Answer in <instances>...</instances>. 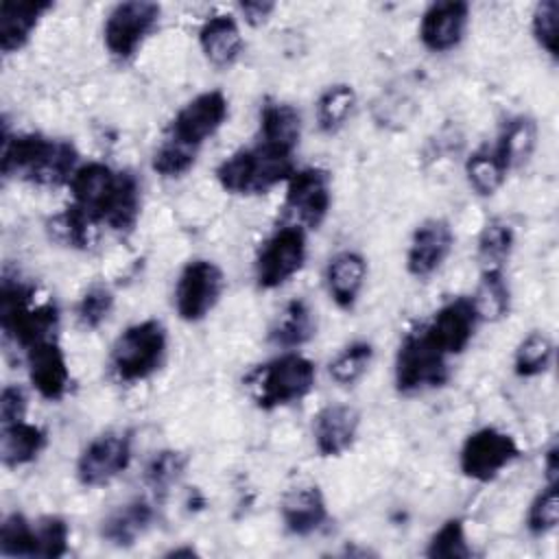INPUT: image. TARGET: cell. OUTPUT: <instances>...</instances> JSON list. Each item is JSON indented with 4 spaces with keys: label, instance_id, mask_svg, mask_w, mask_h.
I'll list each match as a JSON object with an SVG mask.
<instances>
[{
    "label": "cell",
    "instance_id": "6da1fadb",
    "mask_svg": "<svg viewBox=\"0 0 559 559\" xmlns=\"http://www.w3.org/2000/svg\"><path fill=\"white\" fill-rule=\"evenodd\" d=\"M79 151L70 140L44 133H9L4 124L0 170L4 179H22L33 186H68L79 168Z\"/></svg>",
    "mask_w": 559,
    "mask_h": 559
},
{
    "label": "cell",
    "instance_id": "7a4b0ae2",
    "mask_svg": "<svg viewBox=\"0 0 559 559\" xmlns=\"http://www.w3.org/2000/svg\"><path fill=\"white\" fill-rule=\"evenodd\" d=\"M295 153L264 144L238 148L216 166L218 186L236 197L264 194L271 188L286 183L295 168Z\"/></svg>",
    "mask_w": 559,
    "mask_h": 559
},
{
    "label": "cell",
    "instance_id": "3957f363",
    "mask_svg": "<svg viewBox=\"0 0 559 559\" xmlns=\"http://www.w3.org/2000/svg\"><path fill=\"white\" fill-rule=\"evenodd\" d=\"M317 380V367L299 352H284L245 376V386L260 411H275L304 400Z\"/></svg>",
    "mask_w": 559,
    "mask_h": 559
},
{
    "label": "cell",
    "instance_id": "277c9868",
    "mask_svg": "<svg viewBox=\"0 0 559 559\" xmlns=\"http://www.w3.org/2000/svg\"><path fill=\"white\" fill-rule=\"evenodd\" d=\"M35 286L17 277L2 275L0 284V325L7 338H11L22 349L57 338L59 308L55 301L33 304Z\"/></svg>",
    "mask_w": 559,
    "mask_h": 559
},
{
    "label": "cell",
    "instance_id": "5b68a950",
    "mask_svg": "<svg viewBox=\"0 0 559 559\" xmlns=\"http://www.w3.org/2000/svg\"><path fill=\"white\" fill-rule=\"evenodd\" d=\"M168 332L157 319H142L124 328L111 345L109 367L124 384L148 380L166 360Z\"/></svg>",
    "mask_w": 559,
    "mask_h": 559
},
{
    "label": "cell",
    "instance_id": "8992f818",
    "mask_svg": "<svg viewBox=\"0 0 559 559\" xmlns=\"http://www.w3.org/2000/svg\"><path fill=\"white\" fill-rule=\"evenodd\" d=\"M450 380L448 356L439 352L421 325L406 332L402 338L395 362H393V382L402 395L421 393L426 389H439Z\"/></svg>",
    "mask_w": 559,
    "mask_h": 559
},
{
    "label": "cell",
    "instance_id": "52a82bcc",
    "mask_svg": "<svg viewBox=\"0 0 559 559\" xmlns=\"http://www.w3.org/2000/svg\"><path fill=\"white\" fill-rule=\"evenodd\" d=\"M162 20V4L124 0L111 7L103 24V44L116 61L133 59Z\"/></svg>",
    "mask_w": 559,
    "mask_h": 559
},
{
    "label": "cell",
    "instance_id": "ba28073f",
    "mask_svg": "<svg viewBox=\"0 0 559 559\" xmlns=\"http://www.w3.org/2000/svg\"><path fill=\"white\" fill-rule=\"evenodd\" d=\"M520 454L522 450L511 432L496 426H483L469 432L461 443L459 469L474 483H491L515 463Z\"/></svg>",
    "mask_w": 559,
    "mask_h": 559
},
{
    "label": "cell",
    "instance_id": "9c48e42d",
    "mask_svg": "<svg viewBox=\"0 0 559 559\" xmlns=\"http://www.w3.org/2000/svg\"><path fill=\"white\" fill-rule=\"evenodd\" d=\"M308 240L299 225L277 227L260 247L255 258V284L262 290H275L293 280L306 264Z\"/></svg>",
    "mask_w": 559,
    "mask_h": 559
},
{
    "label": "cell",
    "instance_id": "30bf717a",
    "mask_svg": "<svg viewBox=\"0 0 559 559\" xmlns=\"http://www.w3.org/2000/svg\"><path fill=\"white\" fill-rule=\"evenodd\" d=\"M227 280L223 269L207 260L194 258L186 262L175 284V310L181 321H203L221 301Z\"/></svg>",
    "mask_w": 559,
    "mask_h": 559
},
{
    "label": "cell",
    "instance_id": "8fae6325",
    "mask_svg": "<svg viewBox=\"0 0 559 559\" xmlns=\"http://www.w3.org/2000/svg\"><path fill=\"white\" fill-rule=\"evenodd\" d=\"M133 459V437L129 430H109L94 437L79 454L74 474L83 487H103L118 478Z\"/></svg>",
    "mask_w": 559,
    "mask_h": 559
},
{
    "label": "cell",
    "instance_id": "7c38bea8",
    "mask_svg": "<svg viewBox=\"0 0 559 559\" xmlns=\"http://www.w3.org/2000/svg\"><path fill=\"white\" fill-rule=\"evenodd\" d=\"M332 207V175L321 166L297 168L286 181L284 210L304 229H319Z\"/></svg>",
    "mask_w": 559,
    "mask_h": 559
},
{
    "label": "cell",
    "instance_id": "4fadbf2b",
    "mask_svg": "<svg viewBox=\"0 0 559 559\" xmlns=\"http://www.w3.org/2000/svg\"><path fill=\"white\" fill-rule=\"evenodd\" d=\"M229 118V100L221 90H207L190 98L168 122L166 138L201 148Z\"/></svg>",
    "mask_w": 559,
    "mask_h": 559
},
{
    "label": "cell",
    "instance_id": "5bb4252c",
    "mask_svg": "<svg viewBox=\"0 0 559 559\" xmlns=\"http://www.w3.org/2000/svg\"><path fill=\"white\" fill-rule=\"evenodd\" d=\"M478 323L480 317L472 295H459L448 299L426 323H421V330L428 341L450 358L467 349Z\"/></svg>",
    "mask_w": 559,
    "mask_h": 559
},
{
    "label": "cell",
    "instance_id": "9a60e30c",
    "mask_svg": "<svg viewBox=\"0 0 559 559\" xmlns=\"http://www.w3.org/2000/svg\"><path fill=\"white\" fill-rule=\"evenodd\" d=\"M469 4L463 0H441L424 9L419 17V41L430 52H450L459 48L469 26Z\"/></svg>",
    "mask_w": 559,
    "mask_h": 559
},
{
    "label": "cell",
    "instance_id": "2e32d148",
    "mask_svg": "<svg viewBox=\"0 0 559 559\" xmlns=\"http://www.w3.org/2000/svg\"><path fill=\"white\" fill-rule=\"evenodd\" d=\"M452 247L454 231L445 218L421 221L415 227L406 249V271L417 280L435 275L452 253Z\"/></svg>",
    "mask_w": 559,
    "mask_h": 559
},
{
    "label": "cell",
    "instance_id": "e0dca14e",
    "mask_svg": "<svg viewBox=\"0 0 559 559\" xmlns=\"http://www.w3.org/2000/svg\"><path fill=\"white\" fill-rule=\"evenodd\" d=\"M26 354V369L31 386L37 391L39 397L48 402H59L66 397L70 389V365L66 352L61 349L57 338L39 341L24 349Z\"/></svg>",
    "mask_w": 559,
    "mask_h": 559
},
{
    "label": "cell",
    "instance_id": "ac0fdd59",
    "mask_svg": "<svg viewBox=\"0 0 559 559\" xmlns=\"http://www.w3.org/2000/svg\"><path fill=\"white\" fill-rule=\"evenodd\" d=\"M120 170H114L109 164L103 162H87L81 164L68 188L72 194V205L79 207L94 225H100L107 203L116 190Z\"/></svg>",
    "mask_w": 559,
    "mask_h": 559
},
{
    "label": "cell",
    "instance_id": "d6986e66",
    "mask_svg": "<svg viewBox=\"0 0 559 559\" xmlns=\"http://www.w3.org/2000/svg\"><path fill=\"white\" fill-rule=\"evenodd\" d=\"M360 413L349 404H328L312 417V439L321 456H341L358 439Z\"/></svg>",
    "mask_w": 559,
    "mask_h": 559
},
{
    "label": "cell",
    "instance_id": "ffe728a7",
    "mask_svg": "<svg viewBox=\"0 0 559 559\" xmlns=\"http://www.w3.org/2000/svg\"><path fill=\"white\" fill-rule=\"evenodd\" d=\"M280 515L284 522V528L293 537H308L321 531L328 520V500L317 485H301L284 493L280 504Z\"/></svg>",
    "mask_w": 559,
    "mask_h": 559
},
{
    "label": "cell",
    "instance_id": "44dd1931",
    "mask_svg": "<svg viewBox=\"0 0 559 559\" xmlns=\"http://www.w3.org/2000/svg\"><path fill=\"white\" fill-rule=\"evenodd\" d=\"M55 4L50 0H4L0 4V48L4 55L20 52L35 35L39 22Z\"/></svg>",
    "mask_w": 559,
    "mask_h": 559
},
{
    "label": "cell",
    "instance_id": "7402d4cb",
    "mask_svg": "<svg viewBox=\"0 0 559 559\" xmlns=\"http://www.w3.org/2000/svg\"><path fill=\"white\" fill-rule=\"evenodd\" d=\"M325 288L341 310H354L367 282V260L362 253L345 249L334 253L325 264Z\"/></svg>",
    "mask_w": 559,
    "mask_h": 559
},
{
    "label": "cell",
    "instance_id": "603a6c76",
    "mask_svg": "<svg viewBox=\"0 0 559 559\" xmlns=\"http://www.w3.org/2000/svg\"><path fill=\"white\" fill-rule=\"evenodd\" d=\"M199 48L214 68L234 66L245 50L238 20L227 13L207 17L199 28Z\"/></svg>",
    "mask_w": 559,
    "mask_h": 559
},
{
    "label": "cell",
    "instance_id": "cb8c5ba5",
    "mask_svg": "<svg viewBox=\"0 0 559 559\" xmlns=\"http://www.w3.org/2000/svg\"><path fill=\"white\" fill-rule=\"evenodd\" d=\"M317 334V317L310 304L301 297H295L284 304L280 314L273 319L269 328V343L284 349L295 352L310 343Z\"/></svg>",
    "mask_w": 559,
    "mask_h": 559
},
{
    "label": "cell",
    "instance_id": "d4e9b609",
    "mask_svg": "<svg viewBox=\"0 0 559 559\" xmlns=\"http://www.w3.org/2000/svg\"><path fill=\"white\" fill-rule=\"evenodd\" d=\"M153 520H155L153 504L138 498L114 509L100 522V537L116 548H129L151 528Z\"/></svg>",
    "mask_w": 559,
    "mask_h": 559
},
{
    "label": "cell",
    "instance_id": "484cf974",
    "mask_svg": "<svg viewBox=\"0 0 559 559\" xmlns=\"http://www.w3.org/2000/svg\"><path fill=\"white\" fill-rule=\"evenodd\" d=\"M537 138H539V129L535 118L526 114H518L504 120L496 138L493 151L504 164V168L511 173L515 168H522L533 157L537 148Z\"/></svg>",
    "mask_w": 559,
    "mask_h": 559
},
{
    "label": "cell",
    "instance_id": "4316f807",
    "mask_svg": "<svg viewBox=\"0 0 559 559\" xmlns=\"http://www.w3.org/2000/svg\"><path fill=\"white\" fill-rule=\"evenodd\" d=\"M48 435L41 426L31 424L26 419L2 424L0 428V459L9 469H17L22 465L33 463L46 448Z\"/></svg>",
    "mask_w": 559,
    "mask_h": 559
},
{
    "label": "cell",
    "instance_id": "83f0119b",
    "mask_svg": "<svg viewBox=\"0 0 559 559\" xmlns=\"http://www.w3.org/2000/svg\"><path fill=\"white\" fill-rule=\"evenodd\" d=\"M301 138V114L295 105L266 98L260 107V142L295 153Z\"/></svg>",
    "mask_w": 559,
    "mask_h": 559
},
{
    "label": "cell",
    "instance_id": "f1b7e54d",
    "mask_svg": "<svg viewBox=\"0 0 559 559\" xmlns=\"http://www.w3.org/2000/svg\"><path fill=\"white\" fill-rule=\"evenodd\" d=\"M140 212H142V186L131 170H120L116 190L107 203L100 225L118 234H129L138 225Z\"/></svg>",
    "mask_w": 559,
    "mask_h": 559
},
{
    "label": "cell",
    "instance_id": "f546056e",
    "mask_svg": "<svg viewBox=\"0 0 559 559\" xmlns=\"http://www.w3.org/2000/svg\"><path fill=\"white\" fill-rule=\"evenodd\" d=\"M356 90L349 83H334L325 87L314 105L317 127L325 135L338 133L356 109Z\"/></svg>",
    "mask_w": 559,
    "mask_h": 559
},
{
    "label": "cell",
    "instance_id": "4dcf8cb0",
    "mask_svg": "<svg viewBox=\"0 0 559 559\" xmlns=\"http://www.w3.org/2000/svg\"><path fill=\"white\" fill-rule=\"evenodd\" d=\"M465 179L467 186L478 194V197H493L502 183L507 181L509 170L496 155L493 146H480L472 151L465 159Z\"/></svg>",
    "mask_w": 559,
    "mask_h": 559
},
{
    "label": "cell",
    "instance_id": "1f68e13d",
    "mask_svg": "<svg viewBox=\"0 0 559 559\" xmlns=\"http://www.w3.org/2000/svg\"><path fill=\"white\" fill-rule=\"evenodd\" d=\"M480 321H500L511 310V288L504 269H483L476 293L472 295Z\"/></svg>",
    "mask_w": 559,
    "mask_h": 559
},
{
    "label": "cell",
    "instance_id": "d6a6232c",
    "mask_svg": "<svg viewBox=\"0 0 559 559\" xmlns=\"http://www.w3.org/2000/svg\"><path fill=\"white\" fill-rule=\"evenodd\" d=\"M552 358V338L542 330H533L518 343L513 352V373L518 378H537L550 369Z\"/></svg>",
    "mask_w": 559,
    "mask_h": 559
},
{
    "label": "cell",
    "instance_id": "836d02e7",
    "mask_svg": "<svg viewBox=\"0 0 559 559\" xmlns=\"http://www.w3.org/2000/svg\"><path fill=\"white\" fill-rule=\"evenodd\" d=\"M515 247V231L504 218H491L478 234L476 255L483 269H504Z\"/></svg>",
    "mask_w": 559,
    "mask_h": 559
},
{
    "label": "cell",
    "instance_id": "e575fe53",
    "mask_svg": "<svg viewBox=\"0 0 559 559\" xmlns=\"http://www.w3.org/2000/svg\"><path fill=\"white\" fill-rule=\"evenodd\" d=\"M373 354L376 349L369 341H354L330 360L328 373L338 386H354L369 371Z\"/></svg>",
    "mask_w": 559,
    "mask_h": 559
},
{
    "label": "cell",
    "instance_id": "d590c367",
    "mask_svg": "<svg viewBox=\"0 0 559 559\" xmlns=\"http://www.w3.org/2000/svg\"><path fill=\"white\" fill-rule=\"evenodd\" d=\"M188 467V456L179 450H159L155 452L146 465H144V485L148 489H153V493L164 496L168 493V489H173L181 476L186 474Z\"/></svg>",
    "mask_w": 559,
    "mask_h": 559
},
{
    "label": "cell",
    "instance_id": "8d00e7d4",
    "mask_svg": "<svg viewBox=\"0 0 559 559\" xmlns=\"http://www.w3.org/2000/svg\"><path fill=\"white\" fill-rule=\"evenodd\" d=\"M0 555L13 557V559L37 557L35 522H31L26 515H22L17 511L4 515V520L0 524Z\"/></svg>",
    "mask_w": 559,
    "mask_h": 559
},
{
    "label": "cell",
    "instance_id": "74e56055",
    "mask_svg": "<svg viewBox=\"0 0 559 559\" xmlns=\"http://www.w3.org/2000/svg\"><path fill=\"white\" fill-rule=\"evenodd\" d=\"M472 555L465 522L461 518H448L428 539L426 557L430 559H467Z\"/></svg>",
    "mask_w": 559,
    "mask_h": 559
},
{
    "label": "cell",
    "instance_id": "f35d334b",
    "mask_svg": "<svg viewBox=\"0 0 559 559\" xmlns=\"http://www.w3.org/2000/svg\"><path fill=\"white\" fill-rule=\"evenodd\" d=\"M559 483H546L544 489L535 493L526 509V531L533 537H544L559 524Z\"/></svg>",
    "mask_w": 559,
    "mask_h": 559
},
{
    "label": "cell",
    "instance_id": "ab89813d",
    "mask_svg": "<svg viewBox=\"0 0 559 559\" xmlns=\"http://www.w3.org/2000/svg\"><path fill=\"white\" fill-rule=\"evenodd\" d=\"M116 304L114 290L107 284H92L76 304V321L83 330H98L111 314Z\"/></svg>",
    "mask_w": 559,
    "mask_h": 559
},
{
    "label": "cell",
    "instance_id": "60d3db41",
    "mask_svg": "<svg viewBox=\"0 0 559 559\" xmlns=\"http://www.w3.org/2000/svg\"><path fill=\"white\" fill-rule=\"evenodd\" d=\"M197 148L186 146L173 138H166L153 153L151 157V168L166 177V179H175V177H183L197 162Z\"/></svg>",
    "mask_w": 559,
    "mask_h": 559
},
{
    "label": "cell",
    "instance_id": "b9f144b4",
    "mask_svg": "<svg viewBox=\"0 0 559 559\" xmlns=\"http://www.w3.org/2000/svg\"><path fill=\"white\" fill-rule=\"evenodd\" d=\"M94 227L96 225L72 203L61 214H57L50 223L52 234L72 249H87L92 242Z\"/></svg>",
    "mask_w": 559,
    "mask_h": 559
},
{
    "label": "cell",
    "instance_id": "7bdbcfd3",
    "mask_svg": "<svg viewBox=\"0 0 559 559\" xmlns=\"http://www.w3.org/2000/svg\"><path fill=\"white\" fill-rule=\"evenodd\" d=\"M37 557L59 559L70 548V524L61 515H44L35 522Z\"/></svg>",
    "mask_w": 559,
    "mask_h": 559
},
{
    "label": "cell",
    "instance_id": "ee69618b",
    "mask_svg": "<svg viewBox=\"0 0 559 559\" xmlns=\"http://www.w3.org/2000/svg\"><path fill=\"white\" fill-rule=\"evenodd\" d=\"M557 17H559L557 0H542V2H537L535 9H533V15H531V35H533L535 44L550 59H557V55H559Z\"/></svg>",
    "mask_w": 559,
    "mask_h": 559
},
{
    "label": "cell",
    "instance_id": "f6af8a7d",
    "mask_svg": "<svg viewBox=\"0 0 559 559\" xmlns=\"http://www.w3.org/2000/svg\"><path fill=\"white\" fill-rule=\"evenodd\" d=\"M26 406H28V397L24 389L17 384H7L0 393V426L24 419Z\"/></svg>",
    "mask_w": 559,
    "mask_h": 559
},
{
    "label": "cell",
    "instance_id": "bcb514c9",
    "mask_svg": "<svg viewBox=\"0 0 559 559\" xmlns=\"http://www.w3.org/2000/svg\"><path fill=\"white\" fill-rule=\"evenodd\" d=\"M238 9H240V15L245 17L247 24L260 26V24H264L273 15L277 4L275 2H266V0H253V2H240Z\"/></svg>",
    "mask_w": 559,
    "mask_h": 559
},
{
    "label": "cell",
    "instance_id": "7dc6e473",
    "mask_svg": "<svg viewBox=\"0 0 559 559\" xmlns=\"http://www.w3.org/2000/svg\"><path fill=\"white\" fill-rule=\"evenodd\" d=\"M544 472H546V483H559V448H557V443H552L544 454Z\"/></svg>",
    "mask_w": 559,
    "mask_h": 559
},
{
    "label": "cell",
    "instance_id": "c3c4849f",
    "mask_svg": "<svg viewBox=\"0 0 559 559\" xmlns=\"http://www.w3.org/2000/svg\"><path fill=\"white\" fill-rule=\"evenodd\" d=\"M192 555H197V550H194L192 546H181V548H173V550L168 552V557H192Z\"/></svg>",
    "mask_w": 559,
    "mask_h": 559
}]
</instances>
